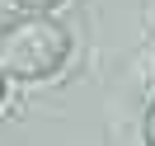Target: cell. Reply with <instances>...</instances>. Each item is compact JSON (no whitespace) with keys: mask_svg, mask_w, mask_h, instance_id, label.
I'll return each mask as SVG.
<instances>
[{"mask_svg":"<svg viewBox=\"0 0 155 146\" xmlns=\"http://www.w3.org/2000/svg\"><path fill=\"white\" fill-rule=\"evenodd\" d=\"M71 57V33L52 14H28L0 33V76L5 80H47Z\"/></svg>","mask_w":155,"mask_h":146,"instance_id":"6da1fadb","label":"cell"},{"mask_svg":"<svg viewBox=\"0 0 155 146\" xmlns=\"http://www.w3.org/2000/svg\"><path fill=\"white\" fill-rule=\"evenodd\" d=\"M19 10H28V14H47V10H57L61 0H14Z\"/></svg>","mask_w":155,"mask_h":146,"instance_id":"7a4b0ae2","label":"cell"},{"mask_svg":"<svg viewBox=\"0 0 155 146\" xmlns=\"http://www.w3.org/2000/svg\"><path fill=\"white\" fill-rule=\"evenodd\" d=\"M146 146H155V99H150V108H146Z\"/></svg>","mask_w":155,"mask_h":146,"instance_id":"3957f363","label":"cell"},{"mask_svg":"<svg viewBox=\"0 0 155 146\" xmlns=\"http://www.w3.org/2000/svg\"><path fill=\"white\" fill-rule=\"evenodd\" d=\"M0 99H5V76H0Z\"/></svg>","mask_w":155,"mask_h":146,"instance_id":"277c9868","label":"cell"}]
</instances>
